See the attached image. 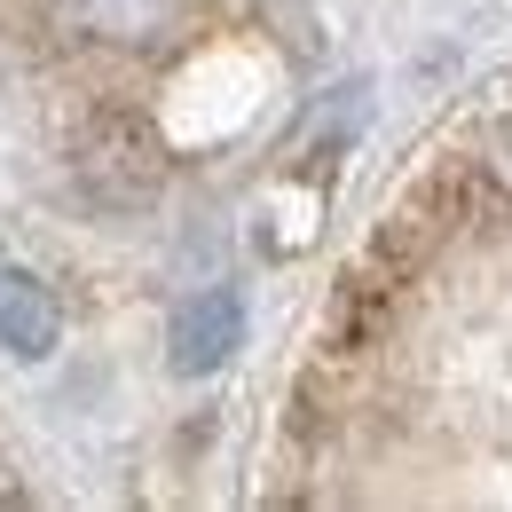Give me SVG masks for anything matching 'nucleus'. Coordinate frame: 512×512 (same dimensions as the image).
<instances>
[{"instance_id":"nucleus-1","label":"nucleus","mask_w":512,"mask_h":512,"mask_svg":"<svg viewBox=\"0 0 512 512\" xmlns=\"http://www.w3.org/2000/svg\"><path fill=\"white\" fill-rule=\"evenodd\" d=\"M489 213H505V205H497V190H489L481 158H473V150H457V158H442V166H426V174H418L410 190L386 205L363 253L386 260L394 276H418V268H426V260L449 245V237L481 229Z\"/></svg>"},{"instance_id":"nucleus-2","label":"nucleus","mask_w":512,"mask_h":512,"mask_svg":"<svg viewBox=\"0 0 512 512\" xmlns=\"http://www.w3.org/2000/svg\"><path fill=\"white\" fill-rule=\"evenodd\" d=\"M71 174L103 213H142L166 190V142L134 111H95L79 127V142H71Z\"/></svg>"},{"instance_id":"nucleus-3","label":"nucleus","mask_w":512,"mask_h":512,"mask_svg":"<svg viewBox=\"0 0 512 512\" xmlns=\"http://www.w3.org/2000/svg\"><path fill=\"white\" fill-rule=\"evenodd\" d=\"M48 24L71 48L103 56H150L182 32V0H48Z\"/></svg>"},{"instance_id":"nucleus-4","label":"nucleus","mask_w":512,"mask_h":512,"mask_svg":"<svg viewBox=\"0 0 512 512\" xmlns=\"http://www.w3.org/2000/svg\"><path fill=\"white\" fill-rule=\"evenodd\" d=\"M237 339H245V300L237 292H197V300H182V316H174V371L182 379L221 371L237 355Z\"/></svg>"},{"instance_id":"nucleus-5","label":"nucleus","mask_w":512,"mask_h":512,"mask_svg":"<svg viewBox=\"0 0 512 512\" xmlns=\"http://www.w3.org/2000/svg\"><path fill=\"white\" fill-rule=\"evenodd\" d=\"M64 339V308L32 268H0V347L16 363H48Z\"/></svg>"},{"instance_id":"nucleus-6","label":"nucleus","mask_w":512,"mask_h":512,"mask_svg":"<svg viewBox=\"0 0 512 512\" xmlns=\"http://www.w3.org/2000/svg\"><path fill=\"white\" fill-rule=\"evenodd\" d=\"M473 158H481V174H489V190H497V205L512 213V119H497V127L481 134V150H473Z\"/></svg>"}]
</instances>
